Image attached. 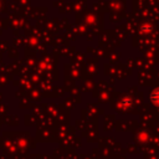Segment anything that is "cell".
<instances>
[{
	"label": "cell",
	"instance_id": "cell-1",
	"mask_svg": "<svg viewBox=\"0 0 159 159\" xmlns=\"http://www.w3.org/2000/svg\"><path fill=\"white\" fill-rule=\"evenodd\" d=\"M150 101H152V103L159 106V88L154 89V91L150 93Z\"/></svg>",
	"mask_w": 159,
	"mask_h": 159
}]
</instances>
